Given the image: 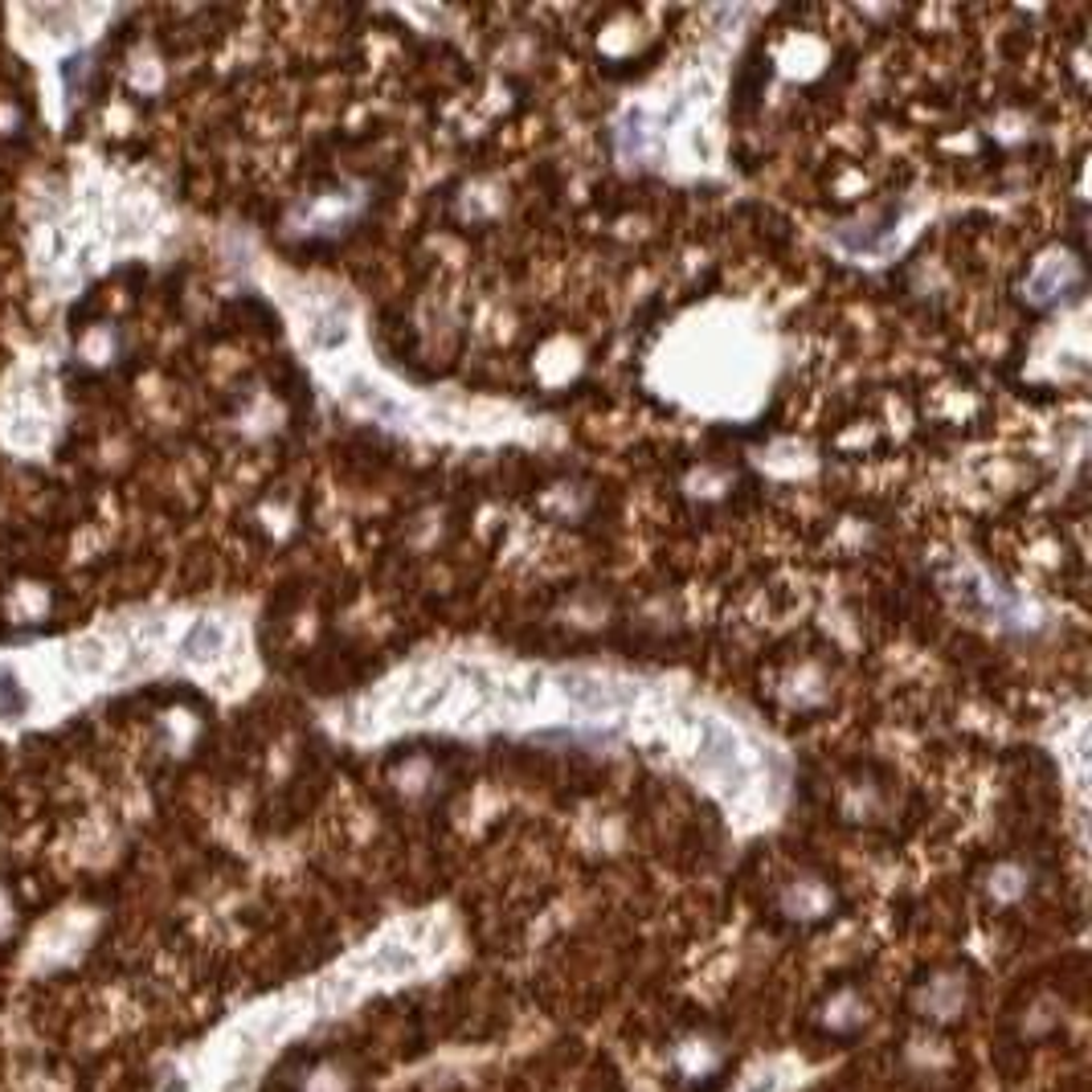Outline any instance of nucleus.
<instances>
[{
	"label": "nucleus",
	"mask_w": 1092,
	"mask_h": 1092,
	"mask_svg": "<svg viewBox=\"0 0 1092 1092\" xmlns=\"http://www.w3.org/2000/svg\"><path fill=\"white\" fill-rule=\"evenodd\" d=\"M561 692H565V700L585 708V712H610V708L630 704V692H622V687L606 680H594V676H565Z\"/></svg>",
	"instance_id": "f257e3e1"
},
{
	"label": "nucleus",
	"mask_w": 1092,
	"mask_h": 1092,
	"mask_svg": "<svg viewBox=\"0 0 1092 1092\" xmlns=\"http://www.w3.org/2000/svg\"><path fill=\"white\" fill-rule=\"evenodd\" d=\"M737 749H741V744H737V737H733L724 724H717V721L704 724L700 762L708 765V769H721V774H737V778H744L741 753H737Z\"/></svg>",
	"instance_id": "f03ea898"
},
{
	"label": "nucleus",
	"mask_w": 1092,
	"mask_h": 1092,
	"mask_svg": "<svg viewBox=\"0 0 1092 1092\" xmlns=\"http://www.w3.org/2000/svg\"><path fill=\"white\" fill-rule=\"evenodd\" d=\"M896 222H900V209H888L884 217H880L876 226H867L864 233H855V229H839V233H835V242H839L843 250H851V254H876V250L888 246V238H892Z\"/></svg>",
	"instance_id": "7ed1b4c3"
},
{
	"label": "nucleus",
	"mask_w": 1092,
	"mask_h": 1092,
	"mask_svg": "<svg viewBox=\"0 0 1092 1092\" xmlns=\"http://www.w3.org/2000/svg\"><path fill=\"white\" fill-rule=\"evenodd\" d=\"M185 651L193 655V660H209V655H217V651H222V630H217V626H209V622H197V626L188 630Z\"/></svg>",
	"instance_id": "20e7f679"
},
{
	"label": "nucleus",
	"mask_w": 1092,
	"mask_h": 1092,
	"mask_svg": "<svg viewBox=\"0 0 1092 1092\" xmlns=\"http://www.w3.org/2000/svg\"><path fill=\"white\" fill-rule=\"evenodd\" d=\"M352 397H356L365 410L381 413V417H401V406H397L393 397H385L377 385H369V381H352Z\"/></svg>",
	"instance_id": "39448f33"
},
{
	"label": "nucleus",
	"mask_w": 1092,
	"mask_h": 1092,
	"mask_svg": "<svg viewBox=\"0 0 1092 1092\" xmlns=\"http://www.w3.org/2000/svg\"><path fill=\"white\" fill-rule=\"evenodd\" d=\"M344 340H349V331H344V320H340V315L320 320V328H315V344H320V349H340Z\"/></svg>",
	"instance_id": "423d86ee"
},
{
	"label": "nucleus",
	"mask_w": 1092,
	"mask_h": 1092,
	"mask_svg": "<svg viewBox=\"0 0 1092 1092\" xmlns=\"http://www.w3.org/2000/svg\"><path fill=\"white\" fill-rule=\"evenodd\" d=\"M25 708V696L13 676H0V717H17Z\"/></svg>",
	"instance_id": "0eeeda50"
}]
</instances>
